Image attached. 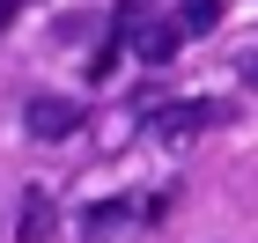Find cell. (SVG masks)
I'll list each match as a JSON object with an SVG mask.
<instances>
[{
  "instance_id": "cell-1",
  "label": "cell",
  "mask_w": 258,
  "mask_h": 243,
  "mask_svg": "<svg viewBox=\"0 0 258 243\" xmlns=\"http://www.w3.org/2000/svg\"><path fill=\"white\" fill-rule=\"evenodd\" d=\"M162 214H170V192H155V199H96L81 214V243H133Z\"/></svg>"
},
{
  "instance_id": "cell-2",
  "label": "cell",
  "mask_w": 258,
  "mask_h": 243,
  "mask_svg": "<svg viewBox=\"0 0 258 243\" xmlns=\"http://www.w3.org/2000/svg\"><path fill=\"white\" fill-rule=\"evenodd\" d=\"M236 111L221 96H184V103H155L148 111V133H162V140H192V133H214V125H229Z\"/></svg>"
},
{
  "instance_id": "cell-3",
  "label": "cell",
  "mask_w": 258,
  "mask_h": 243,
  "mask_svg": "<svg viewBox=\"0 0 258 243\" xmlns=\"http://www.w3.org/2000/svg\"><path fill=\"white\" fill-rule=\"evenodd\" d=\"M81 118H89V111H81L74 96H30L22 103V133H30V140H67V133H81Z\"/></svg>"
},
{
  "instance_id": "cell-4",
  "label": "cell",
  "mask_w": 258,
  "mask_h": 243,
  "mask_svg": "<svg viewBox=\"0 0 258 243\" xmlns=\"http://www.w3.org/2000/svg\"><path fill=\"white\" fill-rule=\"evenodd\" d=\"M133 44H140V59H148V66H170V59H177V44H184V30H177V22H133Z\"/></svg>"
},
{
  "instance_id": "cell-5",
  "label": "cell",
  "mask_w": 258,
  "mask_h": 243,
  "mask_svg": "<svg viewBox=\"0 0 258 243\" xmlns=\"http://www.w3.org/2000/svg\"><path fill=\"white\" fill-rule=\"evenodd\" d=\"M221 15H229V0H184V15H177V30H184V37H207V30H214Z\"/></svg>"
},
{
  "instance_id": "cell-6",
  "label": "cell",
  "mask_w": 258,
  "mask_h": 243,
  "mask_svg": "<svg viewBox=\"0 0 258 243\" xmlns=\"http://www.w3.org/2000/svg\"><path fill=\"white\" fill-rule=\"evenodd\" d=\"M52 221H59V214H52V199H44V192H30V199H22V243H44V236H52Z\"/></svg>"
},
{
  "instance_id": "cell-7",
  "label": "cell",
  "mask_w": 258,
  "mask_h": 243,
  "mask_svg": "<svg viewBox=\"0 0 258 243\" xmlns=\"http://www.w3.org/2000/svg\"><path fill=\"white\" fill-rule=\"evenodd\" d=\"M236 74H243V89H251V96H258V52H251V59L236 66Z\"/></svg>"
}]
</instances>
